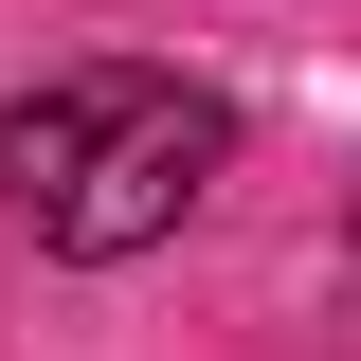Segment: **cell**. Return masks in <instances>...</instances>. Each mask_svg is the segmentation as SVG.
I'll use <instances>...</instances> for the list:
<instances>
[{"mask_svg":"<svg viewBox=\"0 0 361 361\" xmlns=\"http://www.w3.org/2000/svg\"><path fill=\"white\" fill-rule=\"evenodd\" d=\"M235 163V109L199 73H145V54H90V73L18 90L0 109V217L37 235V253L109 271V253H163Z\"/></svg>","mask_w":361,"mask_h":361,"instance_id":"obj_1","label":"cell"}]
</instances>
